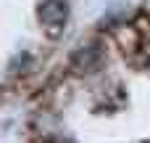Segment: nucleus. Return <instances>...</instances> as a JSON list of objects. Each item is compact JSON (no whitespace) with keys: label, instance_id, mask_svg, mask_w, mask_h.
Segmentation results:
<instances>
[{"label":"nucleus","instance_id":"obj_1","mask_svg":"<svg viewBox=\"0 0 150 143\" xmlns=\"http://www.w3.org/2000/svg\"><path fill=\"white\" fill-rule=\"evenodd\" d=\"M66 16H69V11H66V3L63 0H45L42 5H40V21L55 34L58 32V27L66 21Z\"/></svg>","mask_w":150,"mask_h":143},{"label":"nucleus","instance_id":"obj_2","mask_svg":"<svg viewBox=\"0 0 150 143\" xmlns=\"http://www.w3.org/2000/svg\"><path fill=\"white\" fill-rule=\"evenodd\" d=\"M92 61H98V50H92V48H90L87 53H79V56H76V64H84V66H90Z\"/></svg>","mask_w":150,"mask_h":143}]
</instances>
